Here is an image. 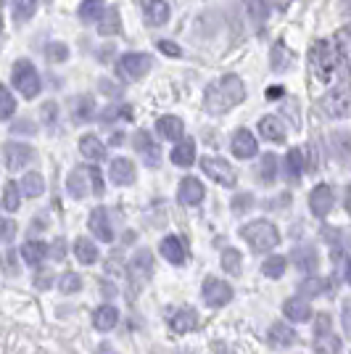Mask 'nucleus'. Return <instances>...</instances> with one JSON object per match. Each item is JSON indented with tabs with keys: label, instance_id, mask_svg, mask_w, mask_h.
I'll return each mask as SVG.
<instances>
[{
	"label": "nucleus",
	"instance_id": "1",
	"mask_svg": "<svg viewBox=\"0 0 351 354\" xmlns=\"http://www.w3.org/2000/svg\"><path fill=\"white\" fill-rule=\"evenodd\" d=\"M246 98V85L238 74H225L220 80H214L204 93V109L214 117L227 114L230 109L240 104Z\"/></svg>",
	"mask_w": 351,
	"mask_h": 354
},
{
	"label": "nucleus",
	"instance_id": "2",
	"mask_svg": "<svg viewBox=\"0 0 351 354\" xmlns=\"http://www.w3.org/2000/svg\"><path fill=\"white\" fill-rule=\"evenodd\" d=\"M66 191L72 198H85V196H101L103 193V177L98 167H77L72 175L66 177Z\"/></svg>",
	"mask_w": 351,
	"mask_h": 354
},
{
	"label": "nucleus",
	"instance_id": "3",
	"mask_svg": "<svg viewBox=\"0 0 351 354\" xmlns=\"http://www.w3.org/2000/svg\"><path fill=\"white\" fill-rule=\"evenodd\" d=\"M240 238H246L249 246L256 251V254H264V251L275 249L280 243L278 227L269 220H254V222H249V225H243V227H240Z\"/></svg>",
	"mask_w": 351,
	"mask_h": 354
},
{
	"label": "nucleus",
	"instance_id": "4",
	"mask_svg": "<svg viewBox=\"0 0 351 354\" xmlns=\"http://www.w3.org/2000/svg\"><path fill=\"white\" fill-rule=\"evenodd\" d=\"M309 61H312L314 72L320 74L322 80H328L338 69L341 56H338L333 40H317V43L312 45V50H309Z\"/></svg>",
	"mask_w": 351,
	"mask_h": 354
},
{
	"label": "nucleus",
	"instance_id": "5",
	"mask_svg": "<svg viewBox=\"0 0 351 354\" xmlns=\"http://www.w3.org/2000/svg\"><path fill=\"white\" fill-rule=\"evenodd\" d=\"M11 80H14L16 90L24 95V98H37V93L43 90V82H40V74L32 66L27 59H19L11 69Z\"/></svg>",
	"mask_w": 351,
	"mask_h": 354
},
{
	"label": "nucleus",
	"instance_id": "6",
	"mask_svg": "<svg viewBox=\"0 0 351 354\" xmlns=\"http://www.w3.org/2000/svg\"><path fill=\"white\" fill-rule=\"evenodd\" d=\"M151 64H153V59L148 53H124L117 61V74L124 82H137L151 72Z\"/></svg>",
	"mask_w": 351,
	"mask_h": 354
},
{
	"label": "nucleus",
	"instance_id": "7",
	"mask_svg": "<svg viewBox=\"0 0 351 354\" xmlns=\"http://www.w3.org/2000/svg\"><path fill=\"white\" fill-rule=\"evenodd\" d=\"M151 275H153V257H151V251H137L135 257L130 259V265H127V278L132 283V291L130 296H135V291L140 288V286H146L151 281Z\"/></svg>",
	"mask_w": 351,
	"mask_h": 354
},
{
	"label": "nucleus",
	"instance_id": "8",
	"mask_svg": "<svg viewBox=\"0 0 351 354\" xmlns=\"http://www.w3.org/2000/svg\"><path fill=\"white\" fill-rule=\"evenodd\" d=\"M201 169H204L206 177H211L214 183H220L225 188H233L235 183H238L233 164H227V159H220V156H206L204 162H201Z\"/></svg>",
	"mask_w": 351,
	"mask_h": 354
},
{
	"label": "nucleus",
	"instance_id": "9",
	"mask_svg": "<svg viewBox=\"0 0 351 354\" xmlns=\"http://www.w3.org/2000/svg\"><path fill=\"white\" fill-rule=\"evenodd\" d=\"M201 296L209 307H225L230 299H233V286L230 283L220 281V278H206L204 286H201Z\"/></svg>",
	"mask_w": 351,
	"mask_h": 354
},
{
	"label": "nucleus",
	"instance_id": "10",
	"mask_svg": "<svg viewBox=\"0 0 351 354\" xmlns=\"http://www.w3.org/2000/svg\"><path fill=\"white\" fill-rule=\"evenodd\" d=\"M349 88L341 85V88H333L325 98H322V111L333 119H346L349 117Z\"/></svg>",
	"mask_w": 351,
	"mask_h": 354
},
{
	"label": "nucleus",
	"instance_id": "11",
	"mask_svg": "<svg viewBox=\"0 0 351 354\" xmlns=\"http://www.w3.org/2000/svg\"><path fill=\"white\" fill-rule=\"evenodd\" d=\"M32 159H35V148L27 146V143H16V140H11V143L3 146V162H6V167H8L11 172L24 169L27 164H32Z\"/></svg>",
	"mask_w": 351,
	"mask_h": 354
},
{
	"label": "nucleus",
	"instance_id": "12",
	"mask_svg": "<svg viewBox=\"0 0 351 354\" xmlns=\"http://www.w3.org/2000/svg\"><path fill=\"white\" fill-rule=\"evenodd\" d=\"M333 204H336V193H333L330 185L320 183L317 188H312V193H309V209H312L314 217H328Z\"/></svg>",
	"mask_w": 351,
	"mask_h": 354
},
{
	"label": "nucleus",
	"instance_id": "13",
	"mask_svg": "<svg viewBox=\"0 0 351 354\" xmlns=\"http://www.w3.org/2000/svg\"><path fill=\"white\" fill-rule=\"evenodd\" d=\"M88 227L90 233L103 241V243H108V241H114V230H111V220H108V212L103 207H95L90 212V220H88Z\"/></svg>",
	"mask_w": 351,
	"mask_h": 354
},
{
	"label": "nucleus",
	"instance_id": "14",
	"mask_svg": "<svg viewBox=\"0 0 351 354\" xmlns=\"http://www.w3.org/2000/svg\"><path fill=\"white\" fill-rule=\"evenodd\" d=\"M135 148H137V153L143 156V162L148 167H159L161 162V148L159 143L146 133V130H140V133H135Z\"/></svg>",
	"mask_w": 351,
	"mask_h": 354
},
{
	"label": "nucleus",
	"instance_id": "15",
	"mask_svg": "<svg viewBox=\"0 0 351 354\" xmlns=\"http://www.w3.org/2000/svg\"><path fill=\"white\" fill-rule=\"evenodd\" d=\"M177 198H180V204H185V207L201 204V201H204V185H201V180H198V177H185V180L180 183V188H177Z\"/></svg>",
	"mask_w": 351,
	"mask_h": 354
},
{
	"label": "nucleus",
	"instance_id": "16",
	"mask_svg": "<svg viewBox=\"0 0 351 354\" xmlns=\"http://www.w3.org/2000/svg\"><path fill=\"white\" fill-rule=\"evenodd\" d=\"M230 148H233V156H238V159H254L259 153V143H256V138L249 130H238L233 135Z\"/></svg>",
	"mask_w": 351,
	"mask_h": 354
},
{
	"label": "nucleus",
	"instance_id": "17",
	"mask_svg": "<svg viewBox=\"0 0 351 354\" xmlns=\"http://www.w3.org/2000/svg\"><path fill=\"white\" fill-rule=\"evenodd\" d=\"M108 177L114 180V185H132L135 183V164L124 156H119L108 167Z\"/></svg>",
	"mask_w": 351,
	"mask_h": 354
},
{
	"label": "nucleus",
	"instance_id": "18",
	"mask_svg": "<svg viewBox=\"0 0 351 354\" xmlns=\"http://www.w3.org/2000/svg\"><path fill=\"white\" fill-rule=\"evenodd\" d=\"M267 341H269V346H275V349H285V346L296 344V330L285 323H272L269 333H267Z\"/></svg>",
	"mask_w": 351,
	"mask_h": 354
},
{
	"label": "nucleus",
	"instance_id": "19",
	"mask_svg": "<svg viewBox=\"0 0 351 354\" xmlns=\"http://www.w3.org/2000/svg\"><path fill=\"white\" fill-rule=\"evenodd\" d=\"M172 16V8L167 0H146V21L151 27H161L167 24Z\"/></svg>",
	"mask_w": 351,
	"mask_h": 354
},
{
	"label": "nucleus",
	"instance_id": "20",
	"mask_svg": "<svg viewBox=\"0 0 351 354\" xmlns=\"http://www.w3.org/2000/svg\"><path fill=\"white\" fill-rule=\"evenodd\" d=\"M159 249L167 262H172V265H185V243L177 236H167L161 241Z\"/></svg>",
	"mask_w": 351,
	"mask_h": 354
},
{
	"label": "nucleus",
	"instance_id": "21",
	"mask_svg": "<svg viewBox=\"0 0 351 354\" xmlns=\"http://www.w3.org/2000/svg\"><path fill=\"white\" fill-rule=\"evenodd\" d=\"M259 135L269 143H283L285 140V124L278 117H264L259 119Z\"/></svg>",
	"mask_w": 351,
	"mask_h": 354
},
{
	"label": "nucleus",
	"instance_id": "22",
	"mask_svg": "<svg viewBox=\"0 0 351 354\" xmlns=\"http://www.w3.org/2000/svg\"><path fill=\"white\" fill-rule=\"evenodd\" d=\"M156 133H159V138H164V140H180V138L185 135V124H182L180 117H161L159 122H156Z\"/></svg>",
	"mask_w": 351,
	"mask_h": 354
},
{
	"label": "nucleus",
	"instance_id": "23",
	"mask_svg": "<svg viewBox=\"0 0 351 354\" xmlns=\"http://www.w3.org/2000/svg\"><path fill=\"white\" fill-rule=\"evenodd\" d=\"M79 153L88 156L90 162H101V159H106V146L101 143L98 135H82L79 138Z\"/></svg>",
	"mask_w": 351,
	"mask_h": 354
},
{
	"label": "nucleus",
	"instance_id": "24",
	"mask_svg": "<svg viewBox=\"0 0 351 354\" xmlns=\"http://www.w3.org/2000/svg\"><path fill=\"white\" fill-rule=\"evenodd\" d=\"M307 169V156H304V148H291L285 153V175L288 180H298Z\"/></svg>",
	"mask_w": 351,
	"mask_h": 354
},
{
	"label": "nucleus",
	"instance_id": "25",
	"mask_svg": "<svg viewBox=\"0 0 351 354\" xmlns=\"http://www.w3.org/2000/svg\"><path fill=\"white\" fill-rule=\"evenodd\" d=\"M172 162L177 164V167H191L193 162H196V143H193L191 138H180L177 140V146L172 148Z\"/></svg>",
	"mask_w": 351,
	"mask_h": 354
},
{
	"label": "nucleus",
	"instance_id": "26",
	"mask_svg": "<svg viewBox=\"0 0 351 354\" xmlns=\"http://www.w3.org/2000/svg\"><path fill=\"white\" fill-rule=\"evenodd\" d=\"M74 257H77L82 265H95V262H98V246H95L90 238L79 236L74 241Z\"/></svg>",
	"mask_w": 351,
	"mask_h": 354
},
{
	"label": "nucleus",
	"instance_id": "27",
	"mask_svg": "<svg viewBox=\"0 0 351 354\" xmlns=\"http://www.w3.org/2000/svg\"><path fill=\"white\" fill-rule=\"evenodd\" d=\"M283 315L291 320V323H304L312 317V310H309V304L304 299H288L285 304H283Z\"/></svg>",
	"mask_w": 351,
	"mask_h": 354
},
{
	"label": "nucleus",
	"instance_id": "28",
	"mask_svg": "<svg viewBox=\"0 0 351 354\" xmlns=\"http://www.w3.org/2000/svg\"><path fill=\"white\" fill-rule=\"evenodd\" d=\"M119 323V310L117 307H111V304H103L101 310H95L93 315V325L98 328V330H114V325Z\"/></svg>",
	"mask_w": 351,
	"mask_h": 354
},
{
	"label": "nucleus",
	"instance_id": "29",
	"mask_svg": "<svg viewBox=\"0 0 351 354\" xmlns=\"http://www.w3.org/2000/svg\"><path fill=\"white\" fill-rule=\"evenodd\" d=\"M291 259L296 262V267H298V270H304V272H314L317 265H320V257H317V251L312 249V246H301V249H296Z\"/></svg>",
	"mask_w": 351,
	"mask_h": 354
},
{
	"label": "nucleus",
	"instance_id": "30",
	"mask_svg": "<svg viewBox=\"0 0 351 354\" xmlns=\"http://www.w3.org/2000/svg\"><path fill=\"white\" fill-rule=\"evenodd\" d=\"M169 325H172V330L175 333H191L193 328L198 325V315H196V310H191V307H185V310H180L169 320Z\"/></svg>",
	"mask_w": 351,
	"mask_h": 354
},
{
	"label": "nucleus",
	"instance_id": "31",
	"mask_svg": "<svg viewBox=\"0 0 351 354\" xmlns=\"http://www.w3.org/2000/svg\"><path fill=\"white\" fill-rule=\"evenodd\" d=\"M45 257H48V246H45L43 241H27V243L21 246V259H24L27 265L37 267L40 262H45Z\"/></svg>",
	"mask_w": 351,
	"mask_h": 354
},
{
	"label": "nucleus",
	"instance_id": "32",
	"mask_svg": "<svg viewBox=\"0 0 351 354\" xmlns=\"http://www.w3.org/2000/svg\"><path fill=\"white\" fill-rule=\"evenodd\" d=\"M19 191L24 193L27 198H37V196H43V191H45V177L40 175V172H30V175H24L21 185H19Z\"/></svg>",
	"mask_w": 351,
	"mask_h": 354
},
{
	"label": "nucleus",
	"instance_id": "33",
	"mask_svg": "<svg viewBox=\"0 0 351 354\" xmlns=\"http://www.w3.org/2000/svg\"><path fill=\"white\" fill-rule=\"evenodd\" d=\"M314 352L317 354H338L341 352V339L333 336V330L317 333V339H314Z\"/></svg>",
	"mask_w": 351,
	"mask_h": 354
},
{
	"label": "nucleus",
	"instance_id": "34",
	"mask_svg": "<svg viewBox=\"0 0 351 354\" xmlns=\"http://www.w3.org/2000/svg\"><path fill=\"white\" fill-rule=\"evenodd\" d=\"M72 114H74V122H88V119H93V114H95V101H93L90 95L74 98Z\"/></svg>",
	"mask_w": 351,
	"mask_h": 354
},
{
	"label": "nucleus",
	"instance_id": "35",
	"mask_svg": "<svg viewBox=\"0 0 351 354\" xmlns=\"http://www.w3.org/2000/svg\"><path fill=\"white\" fill-rule=\"evenodd\" d=\"M222 270H225L227 275L238 278V275L243 272V257H240V251H235V249L222 251Z\"/></svg>",
	"mask_w": 351,
	"mask_h": 354
},
{
	"label": "nucleus",
	"instance_id": "36",
	"mask_svg": "<svg viewBox=\"0 0 351 354\" xmlns=\"http://www.w3.org/2000/svg\"><path fill=\"white\" fill-rule=\"evenodd\" d=\"M40 0H11V11H14L16 21H30L32 16L37 14Z\"/></svg>",
	"mask_w": 351,
	"mask_h": 354
},
{
	"label": "nucleus",
	"instance_id": "37",
	"mask_svg": "<svg viewBox=\"0 0 351 354\" xmlns=\"http://www.w3.org/2000/svg\"><path fill=\"white\" fill-rule=\"evenodd\" d=\"M101 19V24H98V32H101L103 37H111V35H117L122 30V21H119V11L117 8H108L106 14L98 16Z\"/></svg>",
	"mask_w": 351,
	"mask_h": 354
},
{
	"label": "nucleus",
	"instance_id": "38",
	"mask_svg": "<svg viewBox=\"0 0 351 354\" xmlns=\"http://www.w3.org/2000/svg\"><path fill=\"white\" fill-rule=\"evenodd\" d=\"M293 64V53L283 43L272 45V72H285Z\"/></svg>",
	"mask_w": 351,
	"mask_h": 354
},
{
	"label": "nucleus",
	"instance_id": "39",
	"mask_svg": "<svg viewBox=\"0 0 351 354\" xmlns=\"http://www.w3.org/2000/svg\"><path fill=\"white\" fill-rule=\"evenodd\" d=\"M19 207H21V191H19V185L16 183H6V188H3V209L6 212H16Z\"/></svg>",
	"mask_w": 351,
	"mask_h": 354
},
{
	"label": "nucleus",
	"instance_id": "40",
	"mask_svg": "<svg viewBox=\"0 0 351 354\" xmlns=\"http://www.w3.org/2000/svg\"><path fill=\"white\" fill-rule=\"evenodd\" d=\"M285 267H288V259H285V257H269L262 265V272L267 278H275V281H278V278L285 275Z\"/></svg>",
	"mask_w": 351,
	"mask_h": 354
},
{
	"label": "nucleus",
	"instance_id": "41",
	"mask_svg": "<svg viewBox=\"0 0 351 354\" xmlns=\"http://www.w3.org/2000/svg\"><path fill=\"white\" fill-rule=\"evenodd\" d=\"M16 114V98L6 85H0V122L11 119Z\"/></svg>",
	"mask_w": 351,
	"mask_h": 354
},
{
	"label": "nucleus",
	"instance_id": "42",
	"mask_svg": "<svg viewBox=\"0 0 351 354\" xmlns=\"http://www.w3.org/2000/svg\"><path fill=\"white\" fill-rule=\"evenodd\" d=\"M103 14V0H82L79 6V19L82 21H98V16Z\"/></svg>",
	"mask_w": 351,
	"mask_h": 354
},
{
	"label": "nucleus",
	"instance_id": "43",
	"mask_svg": "<svg viewBox=\"0 0 351 354\" xmlns=\"http://www.w3.org/2000/svg\"><path fill=\"white\" fill-rule=\"evenodd\" d=\"M259 177H262V183H272V180L278 177V156H275V153L262 156V164H259Z\"/></svg>",
	"mask_w": 351,
	"mask_h": 354
},
{
	"label": "nucleus",
	"instance_id": "44",
	"mask_svg": "<svg viewBox=\"0 0 351 354\" xmlns=\"http://www.w3.org/2000/svg\"><path fill=\"white\" fill-rule=\"evenodd\" d=\"M40 122H43L48 130H56L59 127V106L53 101H45L43 109H40Z\"/></svg>",
	"mask_w": 351,
	"mask_h": 354
},
{
	"label": "nucleus",
	"instance_id": "45",
	"mask_svg": "<svg viewBox=\"0 0 351 354\" xmlns=\"http://www.w3.org/2000/svg\"><path fill=\"white\" fill-rule=\"evenodd\" d=\"M246 11L256 27H262L267 19V0H246Z\"/></svg>",
	"mask_w": 351,
	"mask_h": 354
},
{
	"label": "nucleus",
	"instance_id": "46",
	"mask_svg": "<svg viewBox=\"0 0 351 354\" xmlns=\"http://www.w3.org/2000/svg\"><path fill=\"white\" fill-rule=\"evenodd\" d=\"M82 288V278L77 272H64L59 278V291L61 294H77Z\"/></svg>",
	"mask_w": 351,
	"mask_h": 354
},
{
	"label": "nucleus",
	"instance_id": "47",
	"mask_svg": "<svg viewBox=\"0 0 351 354\" xmlns=\"http://www.w3.org/2000/svg\"><path fill=\"white\" fill-rule=\"evenodd\" d=\"M328 291V281H322V278H309L298 286V294L301 296H320Z\"/></svg>",
	"mask_w": 351,
	"mask_h": 354
},
{
	"label": "nucleus",
	"instance_id": "48",
	"mask_svg": "<svg viewBox=\"0 0 351 354\" xmlns=\"http://www.w3.org/2000/svg\"><path fill=\"white\" fill-rule=\"evenodd\" d=\"M333 45H336L338 56H341V64H346L349 61V30L346 27L333 37Z\"/></svg>",
	"mask_w": 351,
	"mask_h": 354
},
{
	"label": "nucleus",
	"instance_id": "49",
	"mask_svg": "<svg viewBox=\"0 0 351 354\" xmlns=\"http://www.w3.org/2000/svg\"><path fill=\"white\" fill-rule=\"evenodd\" d=\"M48 59L53 61V64L66 61V59H69V48H66L64 43H59V40H56V43H50V45H48Z\"/></svg>",
	"mask_w": 351,
	"mask_h": 354
},
{
	"label": "nucleus",
	"instance_id": "50",
	"mask_svg": "<svg viewBox=\"0 0 351 354\" xmlns=\"http://www.w3.org/2000/svg\"><path fill=\"white\" fill-rule=\"evenodd\" d=\"M251 204H254V196H246V193H240V196H235L233 201V209L240 214V212H246V209H251Z\"/></svg>",
	"mask_w": 351,
	"mask_h": 354
},
{
	"label": "nucleus",
	"instance_id": "51",
	"mask_svg": "<svg viewBox=\"0 0 351 354\" xmlns=\"http://www.w3.org/2000/svg\"><path fill=\"white\" fill-rule=\"evenodd\" d=\"M159 50L164 56H182V50H180V45H175L172 40H159Z\"/></svg>",
	"mask_w": 351,
	"mask_h": 354
},
{
	"label": "nucleus",
	"instance_id": "52",
	"mask_svg": "<svg viewBox=\"0 0 351 354\" xmlns=\"http://www.w3.org/2000/svg\"><path fill=\"white\" fill-rule=\"evenodd\" d=\"M48 251H50V254H53V257H56L59 262L64 259V257H66V246H64V241H61V238H59V241H56V243H53V246H50Z\"/></svg>",
	"mask_w": 351,
	"mask_h": 354
},
{
	"label": "nucleus",
	"instance_id": "53",
	"mask_svg": "<svg viewBox=\"0 0 351 354\" xmlns=\"http://www.w3.org/2000/svg\"><path fill=\"white\" fill-rule=\"evenodd\" d=\"M317 333H325V330H330V315H317Z\"/></svg>",
	"mask_w": 351,
	"mask_h": 354
},
{
	"label": "nucleus",
	"instance_id": "54",
	"mask_svg": "<svg viewBox=\"0 0 351 354\" xmlns=\"http://www.w3.org/2000/svg\"><path fill=\"white\" fill-rule=\"evenodd\" d=\"M117 117H122V106H111V109H106L103 111V122H111V119H117Z\"/></svg>",
	"mask_w": 351,
	"mask_h": 354
},
{
	"label": "nucleus",
	"instance_id": "55",
	"mask_svg": "<svg viewBox=\"0 0 351 354\" xmlns=\"http://www.w3.org/2000/svg\"><path fill=\"white\" fill-rule=\"evenodd\" d=\"M35 283H37L40 288H48V286H50V275H48V272H40V278L35 275Z\"/></svg>",
	"mask_w": 351,
	"mask_h": 354
},
{
	"label": "nucleus",
	"instance_id": "56",
	"mask_svg": "<svg viewBox=\"0 0 351 354\" xmlns=\"http://www.w3.org/2000/svg\"><path fill=\"white\" fill-rule=\"evenodd\" d=\"M211 354H233V352H230V349H227L225 344H220V341H217V344L211 346Z\"/></svg>",
	"mask_w": 351,
	"mask_h": 354
},
{
	"label": "nucleus",
	"instance_id": "57",
	"mask_svg": "<svg viewBox=\"0 0 351 354\" xmlns=\"http://www.w3.org/2000/svg\"><path fill=\"white\" fill-rule=\"evenodd\" d=\"M349 304H343V330H346V333H349Z\"/></svg>",
	"mask_w": 351,
	"mask_h": 354
},
{
	"label": "nucleus",
	"instance_id": "58",
	"mask_svg": "<svg viewBox=\"0 0 351 354\" xmlns=\"http://www.w3.org/2000/svg\"><path fill=\"white\" fill-rule=\"evenodd\" d=\"M98 354H117V352H114L111 344H101V346H98Z\"/></svg>",
	"mask_w": 351,
	"mask_h": 354
},
{
	"label": "nucleus",
	"instance_id": "59",
	"mask_svg": "<svg viewBox=\"0 0 351 354\" xmlns=\"http://www.w3.org/2000/svg\"><path fill=\"white\" fill-rule=\"evenodd\" d=\"M0 230H6V233H8V230H11V225H3V220H0Z\"/></svg>",
	"mask_w": 351,
	"mask_h": 354
}]
</instances>
